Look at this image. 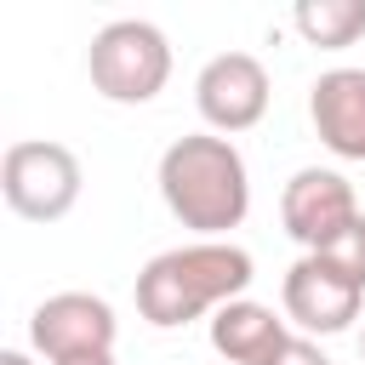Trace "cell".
I'll return each mask as SVG.
<instances>
[{"instance_id": "cell-1", "label": "cell", "mask_w": 365, "mask_h": 365, "mask_svg": "<svg viewBox=\"0 0 365 365\" xmlns=\"http://www.w3.org/2000/svg\"><path fill=\"white\" fill-rule=\"evenodd\" d=\"M160 200L200 240H222L228 228H240L251 211V171L234 137H217V131L177 137L160 154Z\"/></svg>"}, {"instance_id": "cell-2", "label": "cell", "mask_w": 365, "mask_h": 365, "mask_svg": "<svg viewBox=\"0 0 365 365\" xmlns=\"http://www.w3.org/2000/svg\"><path fill=\"white\" fill-rule=\"evenodd\" d=\"M251 285V251L228 240H194L171 245L143 262L137 274V314L160 331H177L188 319H205L228 302H240Z\"/></svg>"}, {"instance_id": "cell-3", "label": "cell", "mask_w": 365, "mask_h": 365, "mask_svg": "<svg viewBox=\"0 0 365 365\" xmlns=\"http://www.w3.org/2000/svg\"><path fill=\"white\" fill-rule=\"evenodd\" d=\"M86 74L108 103H154L171 80V40L148 17H114L91 34Z\"/></svg>"}, {"instance_id": "cell-4", "label": "cell", "mask_w": 365, "mask_h": 365, "mask_svg": "<svg viewBox=\"0 0 365 365\" xmlns=\"http://www.w3.org/2000/svg\"><path fill=\"white\" fill-rule=\"evenodd\" d=\"M80 160L74 148L63 143H46V137H23L6 148L0 160V194L17 217L29 222H63L74 205H80Z\"/></svg>"}, {"instance_id": "cell-5", "label": "cell", "mask_w": 365, "mask_h": 365, "mask_svg": "<svg viewBox=\"0 0 365 365\" xmlns=\"http://www.w3.org/2000/svg\"><path fill=\"white\" fill-rule=\"evenodd\" d=\"M268 68L262 57L251 51H217L200 80H194V108L200 120L217 131V137H234V131H251L262 114H268Z\"/></svg>"}, {"instance_id": "cell-6", "label": "cell", "mask_w": 365, "mask_h": 365, "mask_svg": "<svg viewBox=\"0 0 365 365\" xmlns=\"http://www.w3.org/2000/svg\"><path fill=\"white\" fill-rule=\"evenodd\" d=\"M114 336H120V319L91 291H57L29 314V348L46 354V365L74 354H114Z\"/></svg>"}, {"instance_id": "cell-7", "label": "cell", "mask_w": 365, "mask_h": 365, "mask_svg": "<svg viewBox=\"0 0 365 365\" xmlns=\"http://www.w3.org/2000/svg\"><path fill=\"white\" fill-rule=\"evenodd\" d=\"M279 308L285 319L302 331V336H336L359 319L365 308V291L348 285L336 268H325L319 257H297L285 268V285H279Z\"/></svg>"}, {"instance_id": "cell-8", "label": "cell", "mask_w": 365, "mask_h": 365, "mask_svg": "<svg viewBox=\"0 0 365 365\" xmlns=\"http://www.w3.org/2000/svg\"><path fill=\"white\" fill-rule=\"evenodd\" d=\"M359 217V194H354V182L342 177V171H331V165H302L291 182H285V194H279V222H285V234L297 240V245H308V251H319L336 228H348Z\"/></svg>"}, {"instance_id": "cell-9", "label": "cell", "mask_w": 365, "mask_h": 365, "mask_svg": "<svg viewBox=\"0 0 365 365\" xmlns=\"http://www.w3.org/2000/svg\"><path fill=\"white\" fill-rule=\"evenodd\" d=\"M308 120L336 160H365V68H325L308 86Z\"/></svg>"}, {"instance_id": "cell-10", "label": "cell", "mask_w": 365, "mask_h": 365, "mask_svg": "<svg viewBox=\"0 0 365 365\" xmlns=\"http://www.w3.org/2000/svg\"><path fill=\"white\" fill-rule=\"evenodd\" d=\"M291 342V319L274 314L268 302H228L211 314V348L228 359V365H274V354Z\"/></svg>"}, {"instance_id": "cell-11", "label": "cell", "mask_w": 365, "mask_h": 365, "mask_svg": "<svg viewBox=\"0 0 365 365\" xmlns=\"http://www.w3.org/2000/svg\"><path fill=\"white\" fill-rule=\"evenodd\" d=\"M297 34L319 51H342L365 34V0H297Z\"/></svg>"}, {"instance_id": "cell-12", "label": "cell", "mask_w": 365, "mask_h": 365, "mask_svg": "<svg viewBox=\"0 0 365 365\" xmlns=\"http://www.w3.org/2000/svg\"><path fill=\"white\" fill-rule=\"evenodd\" d=\"M308 257H319L325 268H336L348 285H359V291H365V211H359L348 228H336V234H331L319 251H308Z\"/></svg>"}, {"instance_id": "cell-13", "label": "cell", "mask_w": 365, "mask_h": 365, "mask_svg": "<svg viewBox=\"0 0 365 365\" xmlns=\"http://www.w3.org/2000/svg\"><path fill=\"white\" fill-rule=\"evenodd\" d=\"M274 365H331L325 359V348L314 342V336H302V331H291V342L274 354Z\"/></svg>"}, {"instance_id": "cell-14", "label": "cell", "mask_w": 365, "mask_h": 365, "mask_svg": "<svg viewBox=\"0 0 365 365\" xmlns=\"http://www.w3.org/2000/svg\"><path fill=\"white\" fill-rule=\"evenodd\" d=\"M57 365H114V354H74V359H57Z\"/></svg>"}, {"instance_id": "cell-15", "label": "cell", "mask_w": 365, "mask_h": 365, "mask_svg": "<svg viewBox=\"0 0 365 365\" xmlns=\"http://www.w3.org/2000/svg\"><path fill=\"white\" fill-rule=\"evenodd\" d=\"M0 365H34V359H29L23 348H6V354H0Z\"/></svg>"}, {"instance_id": "cell-16", "label": "cell", "mask_w": 365, "mask_h": 365, "mask_svg": "<svg viewBox=\"0 0 365 365\" xmlns=\"http://www.w3.org/2000/svg\"><path fill=\"white\" fill-rule=\"evenodd\" d=\"M359 354H365V336H359Z\"/></svg>"}]
</instances>
